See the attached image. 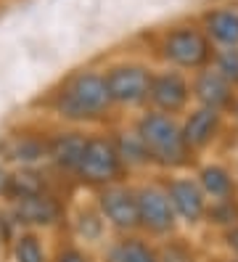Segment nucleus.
I'll use <instances>...</instances> for the list:
<instances>
[{
    "mask_svg": "<svg viewBox=\"0 0 238 262\" xmlns=\"http://www.w3.org/2000/svg\"><path fill=\"white\" fill-rule=\"evenodd\" d=\"M35 109L42 112L53 125L79 130L111 127L119 117L109 98L103 72L95 64L67 72L35 101Z\"/></svg>",
    "mask_w": 238,
    "mask_h": 262,
    "instance_id": "obj_1",
    "label": "nucleus"
},
{
    "mask_svg": "<svg viewBox=\"0 0 238 262\" xmlns=\"http://www.w3.org/2000/svg\"><path fill=\"white\" fill-rule=\"evenodd\" d=\"M135 130L140 133L143 143L148 148L151 157V167L154 172H183L193 164V154H190L185 138H183V127H180V117H169L154 109H143L140 114L130 117Z\"/></svg>",
    "mask_w": 238,
    "mask_h": 262,
    "instance_id": "obj_2",
    "label": "nucleus"
},
{
    "mask_svg": "<svg viewBox=\"0 0 238 262\" xmlns=\"http://www.w3.org/2000/svg\"><path fill=\"white\" fill-rule=\"evenodd\" d=\"M214 45L204 35V29L196 19L175 21L151 37V53L162 67L178 69L185 74H196L206 67H212Z\"/></svg>",
    "mask_w": 238,
    "mask_h": 262,
    "instance_id": "obj_3",
    "label": "nucleus"
},
{
    "mask_svg": "<svg viewBox=\"0 0 238 262\" xmlns=\"http://www.w3.org/2000/svg\"><path fill=\"white\" fill-rule=\"evenodd\" d=\"M122 180H130V172L124 169L119 154H117L111 130L109 127L90 130L72 183L79 188H85L88 193H93V191L114 186V183H122Z\"/></svg>",
    "mask_w": 238,
    "mask_h": 262,
    "instance_id": "obj_4",
    "label": "nucleus"
},
{
    "mask_svg": "<svg viewBox=\"0 0 238 262\" xmlns=\"http://www.w3.org/2000/svg\"><path fill=\"white\" fill-rule=\"evenodd\" d=\"M154 69L148 61L140 58H111L101 64L109 98L117 114H140L148 106V88Z\"/></svg>",
    "mask_w": 238,
    "mask_h": 262,
    "instance_id": "obj_5",
    "label": "nucleus"
},
{
    "mask_svg": "<svg viewBox=\"0 0 238 262\" xmlns=\"http://www.w3.org/2000/svg\"><path fill=\"white\" fill-rule=\"evenodd\" d=\"M135 196H138V223L140 233L151 241H162L178 233V217L169 204V196L164 191L162 180H135Z\"/></svg>",
    "mask_w": 238,
    "mask_h": 262,
    "instance_id": "obj_6",
    "label": "nucleus"
},
{
    "mask_svg": "<svg viewBox=\"0 0 238 262\" xmlns=\"http://www.w3.org/2000/svg\"><path fill=\"white\" fill-rule=\"evenodd\" d=\"M93 202L103 214V220L111 230V236H127V233H140L138 223V196H135V183L122 180L114 186H106L93 191Z\"/></svg>",
    "mask_w": 238,
    "mask_h": 262,
    "instance_id": "obj_7",
    "label": "nucleus"
},
{
    "mask_svg": "<svg viewBox=\"0 0 238 262\" xmlns=\"http://www.w3.org/2000/svg\"><path fill=\"white\" fill-rule=\"evenodd\" d=\"M16 225L24 230H40V233H53L67 223V202L61 193H37L13 199L6 204Z\"/></svg>",
    "mask_w": 238,
    "mask_h": 262,
    "instance_id": "obj_8",
    "label": "nucleus"
},
{
    "mask_svg": "<svg viewBox=\"0 0 238 262\" xmlns=\"http://www.w3.org/2000/svg\"><path fill=\"white\" fill-rule=\"evenodd\" d=\"M193 106V93H190V74L159 67L154 69L151 88H148V106L146 109L162 112L169 117H183Z\"/></svg>",
    "mask_w": 238,
    "mask_h": 262,
    "instance_id": "obj_9",
    "label": "nucleus"
},
{
    "mask_svg": "<svg viewBox=\"0 0 238 262\" xmlns=\"http://www.w3.org/2000/svg\"><path fill=\"white\" fill-rule=\"evenodd\" d=\"M63 228H67V236L72 241L88 246L93 252H101L106 241L111 238V230L103 220V214L98 212V207H95L93 196L74 199L67 207V223H63Z\"/></svg>",
    "mask_w": 238,
    "mask_h": 262,
    "instance_id": "obj_10",
    "label": "nucleus"
},
{
    "mask_svg": "<svg viewBox=\"0 0 238 262\" xmlns=\"http://www.w3.org/2000/svg\"><path fill=\"white\" fill-rule=\"evenodd\" d=\"M162 183H164V191H167V196H169V204H172V209H175V217H178V223H180V225H188V228L201 225L209 199L204 196L196 175L172 172V175H167Z\"/></svg>",
    "mask_w": 238,
    "mask_h": 262,
    "instance_id": "obj_11",
    "label": "nucleus"
},
{
    "mask_svg": "<svg viewBox=\"0 0 238 262\" xmlns=\"http://www.w3.org/2000/svg\"><path fill=\"white\" fill-rule=\"evenodd\" d=\"M90 130H79V127H61L56 125L53 130H48V169L56 172L63 183H72L74 169L79 164V157L85 151Z\"/></svg>",
    "mask_w": 238,
    "mask_h": 262,
    "instance_id": "obj_12",
    "label": "nucleus"
},
{
    "mask_svg": "<svg viewBox=\"0 0 238 262\" xmlns=\"http://www.w3.org/2000/svg\"><path fill=\"white\" fill-rule=\"evenodd\" d=\"M0 159L8 167H45L48 164V130L19 127L0 141Z\"/></svg>",
    "mask_w": 238,
    "mask_h": 262,
    "instance_id": "obj_13",
    "label": "nucleus"
},
{
    "mask_svg": "<svg viewBox=\"0 0 238 262\" xmlns=\"http://www.w3.org/2000/svg\"><path fill=\"white\" fill-rule=\"evenodd\" d=\"M180 127H183V138L190 148L193 157L209 151L222 135L225 127V114H220L214 109H204V106H190V109L180 117Z\"/></svg>",
    "mask_w": 238,
    "mask_h": 262,
    "instance_id": "obj_14",
    "label": "nucleus"
},
{
    "mask_svg": "<svg viewBox=\"0 0 238 262\" xmlns=\"http://www.w3.org/2000/svg\"><path fill=\"white\" fill-rule=\"evenodd\" d=\"M190 93H193V106L214 109L220 114H230L233 103L238 98V90L222 74H217L212 67L190 74Z\"/></svg>",
    "mask_w": 238,
    "mask_h": 262,
    "instance_id": "obj_15",
    "label": "nucleus"
},
{
    "mask_svg": "<svg viewBox=\"0 0 238 262\" xmlns=\"http://www.w3.org/2000/svg\"><path fill=\"white\" fill-rule=\"evenodd\" d=\"M204 29V35L217 51L222 48H238V3H214L204 8L196 19Z\"/></svg>",
    "mask_w": 238,
    "mask_h": 262,
    "instance_id": "obj_16",
    "label": "nucleus"
},
{
    "mask_svg": "<svg viewBox=\"0 0 238 262\" xmlns=\"http://www.w3.org/2000/svg\"><path fill=\"white\" fill-rule=\"evenodd\" d=\"M111 130V138H114V146H117V154L124 164V169L133 175H146V172H154L151 167V157H148V148L143 143L140 133L135 130L133 119L127 122H114L109 127Z\"/></svg>",
    "mask_w": 238,
    "mask_h": 262,
    "instance_id": "obj_17",
    "label": "nucleus"
},
{
    "mask_svg": "<svg viewBox=\"0 0 238 262\" xmlns=\"http://www.w3.org/2000/svg\"><path fill=\"white\" fill-rule=\"evenodd\" d=\"M101 262H159L156 244L143 233L111 236L101 249Z\"/></svg>",
    "mask_w": 238,
    "mask_h": 262,
    "instance_id": "obj_18",
    "label": "nucleus"
},
{
    "mask_svg": "<svg viewBox=\"0 0 238 262\" xmlns=\"http://www.w3.org/2000/svg\"><path fill=\"white\" fill-rule=\"evenodd\" d=\"M51 254H53V244L48 238V233H40V230L19 228L6 246L8 262H51Z\"/></svg>",
    "mask_w": 238,
    "mask_h": 262,
    "instance_id": "obj_19",
    "label": "nucleus"
},
{
    "mask_svg": "<svg viewBox=\"0 0 238 262\" xmlns=\"http://www.w3.org/2000/svg\"><path fill=\"white\" fill-rule=\"evenodd\" d=\"M196 180L204 191V196L214 202V199H228V196H238V180L235 172L230 167L220 164V162H209V164H201Z\"/></svg>",
    "mask_w": 238,
    "mask_h": 262,
    "instance_id": "obj_20",
    "label": "nucleus"
},
{
    "mask_svg": "<svg viewBox=\"0 0 238 262\" xmlns=\"http://www.w3.org/2000/svg\"><path fill=\"white\" fill-rule=\"evenodd\" d=\"M204 223L212 225L217 230H230L238 225V196H228V199H214L206 204V214Z\"/></svg>",
    "mask_w": 238,
    "mask_h": 262,
    "instance_id": "obj_21",
    "label": "nucleus"
},
{
    "mask_svg": "<svg viewBox=\"0 0 238 262\" xmlns=\"http://www.w3.org/2000/svg\"><path fill=\"white\" fill-rule=\"evenodd\" d=\"M156 254H159V262H199L196 246L190 244L188 238H180L178 233L159 241L156 244Z\"/></svg>",
    "mask_w": 238,
    "mask_h": 262,
    "instance_id": "obj_22",
    "label": "nucleus"
},
{
    "mask_svg": "<svg viewBox=\"0 0 238 262\" xmlns=\"http://www.w3.org/2000/svg\"><path fill=\"white\" fill-rule=\"evenodd\" d=\"M51 262H95V252L88 249V246H82V244L72 241L67 236L63 241H56L53 244Z\"/></svg>",
    "mask_w": 238,
    "mask_h": 262,
    "instance_id": "obj_23",
    "label": "nucleus"
},
{
    "mask_svg": "<svg viewBox=\"0 0 238 262\" xmlns=\"http://www.w3.org/2000/svg\"><path fill=\"white\" fill-rule=\"evenodd\" d=\"M212 69H214L217 74H222V77H225V80L238 90V48H222V51H214Z\"/></svg>",
    "mask_w": 238,
    "mask_h": 262,
    "instance_id": "obj_24",
    "label": "nucleus"
},
{
    "mask_svg": "<svg viewBox=\"0 0 238 262\" xmlns=\"http://www.w3.org/2000/svg\"><path fill=\"white\" fill-rule=\"evenodd\" d=\"M11 175L13 167H8L3 159H0V204L8 202V191H11Z\"/></svg>",
    "mask_w": 238,
    "mask_h": 262,
    "instance_id": "obj_25",
    "label": "nucleus"
},
{
    "mask_svg": "<svg viewBox=\"0 0 238 262\" xmlns=\"http://www.w3.org/2000/svg\"><path fill=\"white\" fill-rule=\"evenodd\" d=\"M222 244L228 246L230 257H235V259H238V225H235V228H230V230H222Z\"/></svg>",
    "mask_w": 238,
    "mask_h": 262,
    "instance_id": "obj_26",
    "label": "nucleus"
},
{
    "mask_svg": "<svg viewBox=\"0 0 238 262\" xmlns=\"http://www.w3.org/2000/svg\"><path fill=\"white\" fill-rule=\"evenodd\" d=\"M230 114H233V119L238 122V98H235V103H233V109H230Z\"/></svg>",
    "mask_w": 238,
    "mask_h": 262,
    "instance_id": "obj_27",
    "label": "nucleus"
},
{
    "mask_svg": "<svg viewBox=\"0 0 238 262\" xmlns=\"http://www.w3.org/2000/svg\"><path fill=\"white\" fill-rule=\"evenodd\" d=\"M6 252V244H3V236H0V254Z\"/></svg>",
    "mask_w": 238,
    "mask_h": 262,
    "instance_id": "obj_28",
    "label": "nucleus"
},
{
    "mask_svg": "<svg viewBox=\"0 0 238 262\" xmlns=\"http://www.w3.org/2000/svg\"><path fill=\"white\" fill-rule=\"evenodd\" d=\"M222 262H238V259L235 257H228V259H222Z\"/></svg>",
    "mask_w": 238,
    "mask_h": 262,
    "instance_id": "obj_29",
    "label": "nucleus"
},
{
    "mask_svg": "<svg viewBox=\"0 0 238 262\" xmlns=\"http://www.w3.org/2000/svg\"><path fill=\"white\" fill-rule=\"evenodd\" d=\"M233 172H235V180H238V164H235V169H233Z\"/></svg>",
    "mask_w": 238,
    "mask_h": 262,
    "instance_id": "obj_30",
    "label": "nucleus"
}]
</instances>
